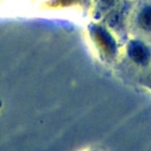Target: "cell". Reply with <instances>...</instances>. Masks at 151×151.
Instances as JSON below:
<instances>
[{
    "label": "cell",
    "mask_w": 151,
    "mask_h": 151,
    "mask_svg": "<svg viewBox=\"0 0 151 151\" xmlns=\"http://www.w3.org/2000/svg\"><path fill=\"white\" fill-rule=\"evenodd\" d=\"M128 52L129 57L139 64H145L148 61V58H149V54H148L147 50L140 44H131Z\"/></svg>",
    "instance_id": "1"
},
{
    "label": "cell",
    "mask_w": 151,
    "mask_h": 151,
    "mask_svg": "<svg viewBox=\"0 0 151 151\" xmlns=\"http://www.w3.org/2000/svg\"><path fill=\"white\" fill-rule=\"evenodd\" d=\"M140 25L146 30H151V8H145L139 17Z\"/></svg>",
    "instance_id": "2"
},
{
    "label": "cell",
    "mask_w": 151,
    "mask_h": 151,
    "mask_svg": "<svg viewBox=\"0 0 151 151\" xmlns=\"http://www.w3.org/2000/svg\"><path fill=\"white\" fill-rule=\"evenodd\" d=\"M118 22H119V16L116 14V12H113V14H111L109 17H108V19H107V23L111 27H115L117 24H118Z\"/></svg>",
    "instance_id": "3"
},
{
    "label": "cell",
    "mask_w": 151,
    "mask_h": 151,
    "mask_svg": "<svg viewBox=\"0 0 151 151\" xmlns=\"http://www.w3.org/2000/svg\"><path fill=\"white\" fill-rule=\"evenodd\" d=\"M98 1H99V3H101V5L108 6V5H110L112 2H113V0H98Z\"/></svg>",
    "instance_id": "4"
}]
</instances>
